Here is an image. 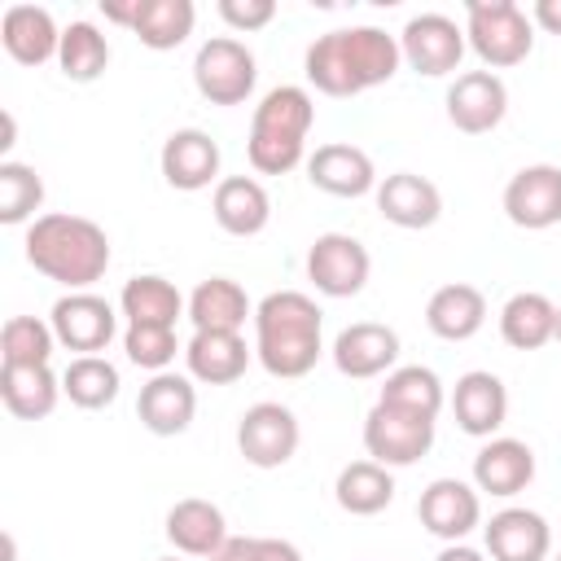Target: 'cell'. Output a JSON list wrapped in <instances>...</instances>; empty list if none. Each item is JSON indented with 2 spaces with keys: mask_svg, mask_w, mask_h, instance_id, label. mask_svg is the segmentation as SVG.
I'll return each instance as SVG.
<instances>
[{
  "mask_svg": "<svg viewBox=\"0 0 561 561\" xmlns=\"http://www.w3.org/2000/svg\"><path fill=\"white\" fill-rule=\"evenodd\" d=\"M377 210L386 224L394 228H408V232H421V228H434L438 215H443V193L434 180L416 175V171H394L377 184Z\"/></svg>",
  "mask_w": 561,
  "mask_h": 561,
  "instance_id": "cell-21",
  "label": "cell"
},
{
  "mask_svg": "<svg viewBox=\"0 0 561 561\" xmlns=\"http://www.w3.org/2000/svg\"><path fill=\"white\" fill-rule=\"evenodd\" d=\"M184 316L193 320V333H206V329H215V333H241L245 320H254V302H250V294L232 276H206L188 294V311Z\"/></svg>",
  "mask_w": 561,
  "mask_h": 561,
  "instance_id": "cell-27",
  "label": "cell"
},
{
  "mask_svg": "<svg viewBox=\"0 0 561 561\" xmlns=\"http://www.w3.org/2000/svg\"><path fill=\"white\" fill-rule=\"evenodd\" d=\"M259 83V61L237 35H210L193 57V88L210 105H245Z\"/></svg>",
  "mask_w": 561,
  "mask_h": 561,
  "instance_id": "cell-6",
  "label": "cell"
},
{
  "mask_svg": "<svg viewBox=\"0 0 561 561\" xmlns=\"http://www.w3.org/2000/svg\"><path fill=\"white\" fill-rule=\"evenodd\" d=\"M557 342H561V302H557Z\"/></svg>",
  "mask_w": 561,
  "mask_h": 561,
  "instance_id": "cell-46",
  "label": "cell"
},
{
  "mask_svg": "<svg viewBox=\"0 0 561 561\" xmlns=\"http://www.w3.org/2000/svg\"><path fill=\"white\" fill-rule=\"evenodd\" d=\"M329 355H333V368L342 377L368 381V377L399 368V333L390 324H377V320H355L333 337Z\"/></svg>",
  "mask_w": 561,
  "mask_h": 561,
  "instance_id": "cell-16",
  "label": "cell"
},
{
  "mask_svg": "<svg viewBox=\"0 0 561 561\" xmlns=\"http://www.w3.org/2000/svg\"><path fill=\"white\" fill-rule=\"evenodd\" d=\"M333 500L351 517H373V513L390 508V500H394V473L386 465H377V460H351V465L337 469Z\"/></svg>",
  "mask_w": 561,
  "mask_h": 561,
  "instance_id": "cell-32",
  "label": "cell"
},
{
  "mask_svg": "<svg viewBox=\"0 0 561 561\" xmlns=\"http://www.w3.org/2000/svg\"><path fill=\"white\" fill-rule=\"evenodd\" d=\"M447 408H451L460 434L495 438L500 425L508 421V386L486 368H469V373L456 377V386L447 394Z\"/></svg>",
  "mask_w": 561,
  "mask_h": 561,
  "instance_id": "cell-14",
  "label": "cell"
},
{
  "mask_svg": "<svg viewBox=\"0 0 561 561\" xmlns=\"http://www.w3.org/2000/svg\"><path fill=\"white\" fill-rule=\"evenodd\" d=\"M250 557V535H228L206 561H245Z\"/></svg>",
  "mask_w": 561,
  "mask_h": 561,
  "instance_id": "cell-44",
  "label": "cell"
},
{
  "mask_svg": "<svg viewBox=\"0 0 561 561\" xmlns=\"http://www.w3.org/2000/svg\"><path fill=\"white\" fill-rule=\"evenodd\" d=\"M465 39L486 70H508L530 57L535 22L513 0H469L465 4Z\"/></svg>",
  "mask_w": 561,
  "mask_h": 561,
  "instance_id": "cell-5",
  "label": "cell"
},
{
  "mask_svg": "<svg viewBox=\"0 0 561 561\" xmlns=\"http://www.w3.org/2000/svg\"><path fill=\"white\" fill-rule=\"evenodd\" d=\"M61 399V377L48 364H0V403L18 421H44Z\"/></svg>",
  "mask_w": 561,
  "mask_h": 561,
  "instance_id": "cell-29",
  "label": "cell"
},
{
  "mask_svg": "<svg viewBox=\"0 0 561 561\" xmlns=\"http://www.w3.org/2000/svg\"><path fill=\"white\" fill-rule=\"evenodd\" d=\"M219 145L202 131V127H180L162 140V153H158V167H162V180L180 193H197V188H210L219 184Z\"/></svg>",
  "mask_w": 561,
  "mask_h": 561,
  "instance_id": "cell-19",
  "label": "cell"
},
{
  "mask_svg": "<svg viewBox=\"0 0 561 561\" xmlns=\"http://www.w3.org/2000/svg\"><path fill=\"white\" fill-rule=\"evenodd\" d=\"M504 215H508V224H517L526 232H543V228L561 224V167L530 162V167L513 171V180L504 184Z\"/></svg>",
  "mask_w": 561,
  "mask_h": 561,
  "instance_id": "cell-13",
  "label": "cell"
},
{
  "mask_svg": "<svg viewBox=\"0 0 561 561\" xmlns=\"http://www.w3.org/2000/svg\"><path fill=\"white\" fill-rule=\"evenodd\" d=\"M324 355V311L302 289H272L254 307V359L280 377H307Z\"/></svg>",
  "mask_w": 561,
  "mask_h": 561,
  "instance_id": "cell-2",
  "label": "cell"
},
{
  "mask_svg": "<svg viewBox=\"0 0 561 561\" xmlns=\"http://www.w3.org/2000/svg\"><path fill=\"white\" fill-rule=\"evenodd\" d=\"M530 22H535L539 31H548V35H561V0H535Z\"/></svg>",
  "mask_w": 561,
  "mask_h": 561,
  "instance_id": "cell-43",
  "label": "cell"
},
{
  "mask_svg": "<svg viewBox=\"0 0 561 561\" xmlns=\"http://www.w3.org/2000/svg\"><path fill=\"white\" fill-rule=\"evenodd\" d=\"M482 539H486L491 561H548V552H552L548 517L535 508H522V504L491 513V522L482 526Z\"/></svg>",
  "mask_w": 561,
  "mask_h": 561,
  "instance_id": "cell-18",
  "label": "cell"
},
{
  "mask_svg": "<svg viewBox=\"0 0 561 561\" xmlns=\"http://www.w3.org/2000/svg\"><path fill=\"white\" fill-rule=\"evenodd\" d=\"M219 18H224L232 31L250 35V31H263V26L276 18V4H272V0H219Z\"/></svg>",
  "mask_w": 561,
  "mask_h": 561,
  "instance_id": "cell-40",
  "label": "cell"
},
{
  "mask_svg": "<svg viewBox=\"0 0 561 561\" xmlns=\"http://www.w3.org/2000/svg\"><path fill=\"white\" fill-rule=\"evenodd\" d=\"M465 26H456V18L447 13H416L403 22L399 31V53L403 61L425 75V79H443V75H456L460 61H465Z\"/></svg>",
  "mask_w": 561,
  "mask_h": 561,
  "instance_id": "cell-8",
  "label": "cell"
},
{
  "mask_svg": "<svg viewBox=\"0 0 561 561\" xmlns=\"http://www.w3.org/2000/svg\"><path fill=\"white\" fill-rule=\"evenodd\" d=\"M118 311L127 316V324H167V329H175V320L188 311V302H184V294L167 276L140 272V276H131L123 285Z\"/></svg>",
  "mask_w": 561,
  "mask_h": 561,
  "instance_id": "cell-31",
  "label": "cell"
},
{
  "mask_svg": "<svg viewBox=\"0 0 561 561\" xmlns=\"http://www.w3.org/2000/svg\"><path fill=\"white\" fill-rule=\"evenodd\" d=\"M167 543L180 552V557H197L206 561L224 539H228V522H224V508L202 500V495H184L167 508Z\"/></svg>",
  "mask_w": 561,
  "mask_h": 561,
  "instance_id": "cell-23",
  "label": "cell"
},
{
  "mask_svg": "<svg viewBox=\"0 0 561 561\" xmlns=\"http://www.w3.org/2000/svg\"><path fill=\"white\" fill-rule=\"evenodd\" d=\"M197 9L193 0H140V18H136V39L153 53H171L193 35Z\"/></svg>",
  "mask_w": 561,
  "mask_h": 561,
  "instance_id": "cell-36",
  "label": "cell"
},
{
  "mask_svg": "<svg viewBox=\"0 0 561 561\" xmlns=\"http://www.w3.org/2000/svg\"><path fill=\"white\" fill-rule=\"evenodd\" d=\"M403 66L399 35L381 26H337L307 44L302 70L307 83L324 96H359L377 83H390Z\"/></svg>",
  "mask_w": 561,
  "mask_h": 561,
  "instance_id": "cell-1",
  "label": "cell"
},
{
  "mask_svg": "<svg viewBox=\"0 0 561 561\" xmlns=\"http://www.w3.org/2000/svg\"><path fill=\"white\" fill-rule=\"evenodd\" d=\"M210 215L228 237H259L272 224V197L254 175H224L210 193Z\"/></svg>",
  "mask_w": 561,
  "mask_h": 561,
  "instance_id": "cell-25",
  "label": "cell"
},
{
  "mask_svg": "<svg viewBox=\"0 0 561 561\" xmlns=\"http://www.w3.org/2000/svg\"><path fill=\"white\" fill-rule=\"evenodd\" d=\"M245 561H302L298 543L272 539V535H250V557Z\"/></svg>",
  "mask_w": 561,
  "mask_h": 561,
  "instance_id": "cell-41",
  "label": "cell"
},
{
  "mask_svg": "<svg viewBox=\"0 0 561 561\" xmlns=\"http://www.w3.org/2000/svg\"><path fill=\"white\" fill-rule=\"evenodd\" d=\"M377 403L438 421V412H443V403H447V386H443L438 373L425 368V364H399V368L386 373V386H381Z\"/></svg>",
  "mask_w": 561,
  "mask_h": 561,
  "instance_id": "cell-33",
  "label": "cell"
},
{
  "mask_svg": "<svg viewBox=\"0 0 561 561\" xmlns=\"http://www.w3.org/2000/svg\"><path fill=\"white\" fill-rule=\"evenodd\" d=\"M118 368L105 359V355H75L66 368H61V394L83 408V412H96V408H110L118 399Z\"/></svg>",
  "mask_w": 561,
  "mask_h": 561,
  "instance_id": "cell-35",
  "label": "cell"
},
{
  "mask_svg": "<svg viewBox=\"0 0 561 561\" xmlns=\"http://www.w3.org/2000/svg\"><path fill=\"white\" fill-rule=\"evenodd\" d=\"M447 123L465 136H486L508 114V88L495 70H460L443 96Z\"/></svg>",
  "mask_w": 561,
  "mask_h": 561,
  "instance_id": "cell-12",
  "label": "cell"
},
{
  "mask_svg": "<svg viewBox=\"0 0 561 561\" xmlns=\"http://www.w3.org/2000/svg\"><path fill=\"white\" fill-rule=\"evenodd\" d=\"M316 123V101L298 83H280L263 92V101L250 114V140L245 158L259 175H285L298 162H307V136Z\"/></svg>",
  "mask_w": 561,
  "mask_h": 561,
  "instance_id": "cell-4",
  "label": "cell"
},
{
  "mask_svg": "<svg viewBox=\"0 0 561 561\" xmlns=\"http://www.w3.org/2000/svg\"><path fill=\"white\" fill-rule=\"evenodd\" d=\"M57 333L39 316H9L0 329V364H48Z\"/></svg>",
  "mask_w": 561,
  "mask_h": 561,
  "instance_id": "cell-38",
  "label": "cell"
},
{
  "mask_svg": "<svg viewBox=\"0 0 561 561\" xmlns=\"http://www.w3.org/2000/svg\"><path fill=\"white\" fill-rule=\"evenodd\" d=\"M430 447H434V421L430 416H412V412H399V408H386V403L368 408V416H364L368 460H377L386 469H408Z\"/></svg>",
  "mask_w": 561,
  "mask_h": 561,
  "instance_id": "cell-9",
  "label": "cell"
},
{
  "mask_svg": "<svg viewBox=\"0 0 561 561\" xmlns=\"http://www.w3.org/2000/svg\"><path fill=\"white\" fill-rule=\"evenodd\" d=\"M136 416L149 434L158 438H175L193 425L197 416V386L188 373H153L145 386H140V399H136Z\"/></svg>",
  "mask_w": 561,
  "mask_h": 561,
  "instance_id": "cell-17",
  "label": "cell"
},
{
  "mask_svg": "<svg viewBox=\"0 0 561 561\" xmlns=\"http://www.w3.org/2000/svg\"><path fill=\"white\" fill-rule=\"evenodd\" d=\"M434 561H486V552H478L469 543H443V552Z\"/></svg>",
  "mask_w": 561,
  "mask_h": 561,
  "instance_id": "cell-45",
  "label": "cell"
},
{
  "mask_svg": "<svg viewBox=\"0 0 561 561\" xmlns=\"http://www.w3.org/2000/svg\"><path fill=\"white\" fill-rule=\"evenodd\" d=\"M416 517L434 539L465 543V535L482 526V495L460 478H434L416 500Z\"/></svg>",
  "mask_w": 561,
  "mask_h": 561,
  "instance_id": "cell-15",
  "label": "cell"
},
{
  "mask_svg": "<svg viewBox=\"0 0 561 561\" xmlns=\"http://www.w3.org/2000/svg\"><path fill=\"white\" fill-rule=\"evenodd\" d=\"M373 276V259L351 232H320L307 250V280L324 298H355Z\"/></svg>",
  "mask_w": 561,
  "mask_h": 561,
  "instance_id": "cell-10",
  "label": "cell"
},
{
  "mask_svg": "<svg viewBox=\"0 0 561 561\" xmlns=\"http://www.w3.org/2000/svg\"><path fill=\"white\" fill-rule=\"evenodd\" d=\"M110 66V39L96 31V22H70L61 26V48H57V70L70 83H96Z\"/></svg>",
  "mask_w": 561,
  "mask_h": 561,
  "instance_id": "cell-34",
  "label": "cell"
},
{
  "mask_svg": "<svg viewBox=\"0 0 561 561\" xmlns=\"http://www.w3.org/2000/svg\"><path fill=\"white\" fill-rule=\"evenodd\" d=\"M101 13H105V22L136 31V18H140V0H101Z\"/></svg>",
  "mask_w": 561,
  "mask_h": 561,
  "instance_id": "cell-42",
  "label": "cell"
},
{
  "mask_svg": "<svg viewBox=\"0 0 561 561\" xmlns=\"http://www.w3.org/2000/svg\"><path fill=\"white\" fill-rule=\"evenodd\" d=\"M250 355L254 351L245 346L241 333H215V329H206V333H193L184 342L188 377L202 381V386H232V381H241L245 368H250Z\"/></svg>",
  "mask_w": 561,
  "mask_h": 561,
  "instance_id": "cell-26",
  "label": "cell"
},
{
  "mask_svg": "<svg viewBox=\"0 0 561 561\" xmlns=\"http://www.w3.org/2000/svg\"><path fill=\"white\" fill-rule=\"evenodd\" d=\"M0 44L18 66H44V61H57L61 26L39 4H9L0 18Z\"/></svg>",
  "mask_w": 561,
  "mask_h": 561,
  "instance_id": "cell-24",
  "label": "cell"
},
{
  "mask_svg": "<svg viewBox=\"0 0 561 561\" xmlns=\"http://www.w3.org/2000/svg\"><path fill=\"white\" fill-rule=\"evenodd\" d=\"M307 180L311 188L329 193V197H364V193H377V167L373 158L359 149V145H320L311 158H307Z\"/></svg>",
  "mask_w": 561,
  "mask_h": 561,
  "instance_id": "cell-22",
  "label": "cell"
},
{
  "mask_svg": "<svg viewBox=\"0 0 561 561\" xmlns=\"http://www.w3.org/2000/svg\"><path fill=\"white\" fill-rule=\"evenodd\" d=\"M39 206H44V180H39V171L26 167V162L4 158L0 162V224H9V228L35 224L39 219L35 215Z\"/></svg>",
  "mask_w": 561,
  "mask_h": 561,
  "instance_id": "cell-37",
  "label": "cell"
},
{
  "mask_svg": "<svg viewBox=\"0 0 561 561\" xmlns=\"http://www.w3.org/2000/svg\"><path fill=\"white\" fill-rule=\"evenodd\" d=\"M22 250H26V263L39 276L66 285L70 294L96 285L105 276V267H110V237H105V228L96 219L70 215V210H48L35 224H26Z\"/></svg>",
  "mask_w": 561,
  "mask_h": 561,
  "instance_id": "cell-3",
  "label": "cell"
},
{
  "mask_svg": "<svg viewBox=\"0 0 561 561\" xmlns=\"http://www.w3.org/2000/svg\"><path fill=\"white\" fill-rule=\"evenodd\" d=\"M48 324L57 333V346H66L75 355H101L118 337V311L92 289L61 294L48 311Z\"/></svg>",
  "mask_w": 561,
  "mask_h": 561,
  "instance_id": "cell-11",
  "label": "cell"
},
{
  "mask_svg": "<svg viewBox=\"0 0 561 561\" xmlns=\"http://www.w3.org/2000/svg\"><path fill=\"white\" fill-rule=\"evenodd\" d=\"M302 443V430H298V416L294 408L276 403V399H263V403H250L237 421V451L245 456V465L254 469H280L294 460Z\"/></svg>",
  "mask_w": 561,
  "mask_h": 561,
  "instance_id": "cell-7",
  "label": "cell"
},
{
  "mask_svg": "<svg viewBox=\"0 0 561 561\" xmlns=\"http://www.w3.org/2000/svg\"><path fill=\"white\" fill-rule=\"evenodd\" d=\"M123 351H127V359H131L136 368H145V373H167L184 346H180L175 329H167V324H127V329H123Z\"/></svg>",
  "mask_w": 561,
  "mask_h": 561,
  "instance_id": "cell-39",
  "label": "cell"
},
{
  "mask_svg": "<svg viewBox=\"0 0 561 561\" xmlns=\"http://www.w3.org/2000/svg\"><path fill=\"white\" fill-rule=\"evenodd\" d=\"M158 561H184V557H158Z\"/></svg>",
  "mask_w": 561,
  "mask_h": 561,
  "instance_id": "cell-47",
  "label": "cell"
},
{
  "mask_svg": "<svg viewBox=\"0 0 561 561\" xmlns=\"http://www.w3.org/2000/svg\"><path fill=\"white\" fill-rule=\"evenodd\" d=\"M557 561H561V552H557Z\"/></svg>",
  "mask_w": 561,
  "mask_h": 561,
  "instance_id": "cell-48",
  "label": "cell"
},
{
  "mask_svg": "<svg viewBox=\"0 0 561 561\" xmlns=\"http://www.w3.org/2000/svg\"><path fill=\"white\" fill-rule=\"evenodd\" d=\"M482 324H486V298L478 285L451 280V285H438L425 302V329L443 342H469Z\"/></svg>",
  "mask_w": 561,
  "mask_h": 561,
  "instance_id": "cell-28",
  "label": "cell"
},
{
  "mask_svg": "<svg viewBox=\"0 0 561 561\" xmlns=\"http://www.w3.org/2000/svg\"><path fill=\"white\" fill-rule=\"evenodd\" d=\"M500 337L513 351H539L557 342V302L539 289H522L500 307Z\"/></svg>",
  "mask_w": 561,
  "mask_h": 561,
  "instance_id": "cell-30",
  "label": "cell"
},
{
  "mask_svg": "<svg viewBox=\"0 0 561 561\" xmlns=\"http://www.w3.org/2000/svg\"><path fill=\"white\" fill-rule=\"evenodd\" d=\"M530 482H535V451H530V443L495 434V438H486L478 447V456H473V486L482 495L513 500Z\"/></svg>",
  "mask_w": 561,
  "mask_h": 561,
  "instance_id": "cell-20",
  "label": "cell"
}]
</instances>
